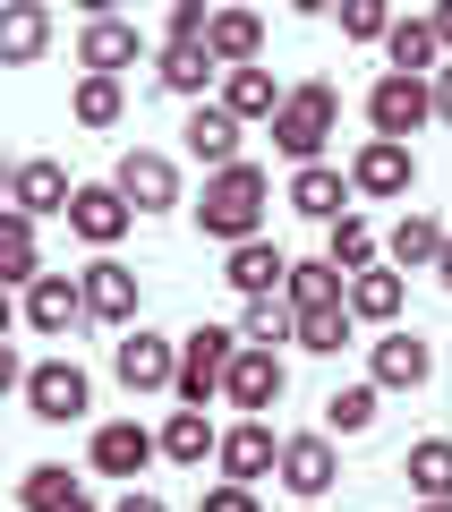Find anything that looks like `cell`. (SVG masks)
I'll use <instances>...</instances> for the list:
<instances>
[{"instance_id": "obj_32", "label": "cell", "mask_w": 452, "mask_h": 512, "mask_svg": "<svg viewBox=\"0 0 452 512\" xmlns=\"http://www.w3.org/2000/svg\"><path fill=\"white\" fill-rule=\"evenodd\" d=\"M18 504H26V512H94V495L77 487L60 461H35V470L18 478Z\"/></svg>"}, {"instance_id": "obj_41", "label": "cell", "mask_w": 452, "mask_h": 512, "mask_svg": "<svg viewBox=\"0 0 452 512\" xmlns=\"http://www.w3.org/2000/svg\"><path fill=\"white\" fill-rule=\"evenodd\" d=\"M111 512H171V504H163V495H145V487H128V495H120Z\"/></svg>"}, {"instance_id": "obj_13", "label": "cell", "mask_w": 452, "mask_h": 512, "mask_svg": "<svg viewBox=\"0 0 452 512\" xmlns=\"http://www.w3.org/2000/svg\"><path fill=\"white\" fill-rule=\"evenodd\" d=\"M435 376V350L418 342V333H384V342H367V384H376V393H418V384Z\"/></svg>"}, {"instance_id": "obj_14", "label": "cell", "mask_w": 452, "mask_h": 512, "mask_svg": "<svg viewBox=\"0 0 452 512\" xmlns=\"http://www.w3.org/2000/svg\"><path fill=\"white\" fill-rule=\"evenodd\" d=\"M128 222H137V205H128L111 180H86V188H77V205H69V231L86 239V248H103V256L128 239Z\"/></svg>"}, {"instance_id": "obj_18", "label": "cell", "mask_w": 452, "mask_h": 512, "mask_svg": "<svg viewBox=\"0 0 452 512\" xmlns=\"http://www.w3.org/2000/svg\"><path fill=\"white\" fill-rule=\"evenodd\" d=\"M9 205H18V214H60V222H69V205H77V180L52 163V154H26V163L9 171Z\"/></svg>"}, {"instance_id": "obj_43", "label": "cell", "mask_w": 452, "mask_h": 512, "mask_svg": "<svg viewBox=\"0 0 452 512\" xmlns=\"http://www.w3.org/2000/svg\"><path fill=\"white\" fill-rule=\"evenodd\" d=\"M435 43H444V60H452V0L435 9Z\"/></svg>"}, {"instance_id": "obj_35", "label": "cell", "mask_w": 452, "mask_h": 512, "mask_svg": "<svg viewBox=\"0 0 452 512\" xmlns=\"http://www.w3.org/2000/svg\"><path fill=\"white\" fill-rule=\"evenodd\" d=\"M350 342H359V316H350V299H342V308H308V316H299V350H316V359H342Z\"/></svg>"}, {"instance_id": "obj_19", "label": "cell", "mask_w": 452, "mask_h": 512, "mask_svg": "<svg viewBox=\"0 0 452 512\" xmlns=\"http://www.w3.org/2000/svg\"><path fill=\"white\" fill-rule=\"evenodd\" d=\"M290 265H299V256H282L273 239H248V248H231L222 282H231L239 299H282V291H290Z\"/></svg>"}, {"instance_id": "obj_20", "label": "cell", "mask_w": 452, "mask_h": 512, "mask_svg": "<svg viewBox=\"0 0 452 512\" xmlns=\"http://www.w3.org/2000/svg\"><path fill=\"white\" fill-rule=\"evenodd\" d=\"M444 248H452V231H444L435 214H418V205H410V214L393 222V239H384V256H393V274H435V265H444Z\"/></svg>"}, {"instance_id": "obj_31", "label": "cell", "mask_w": 452, "mask_h": 512, "mask_svg": "<svg viewBox=\"0 0 452 512\" xmlns=\"http://www.w3.org/2000/svg\"><path fill=\"white\" fill-rule=\"evenodd\" d=\"M401 478H410L418 504H452V436H418L410 461H401Z\"/></svg>"}, {"instance_id": "obj_3", "label": "cell", "mask_w": 452, "mask_h": 512, "mask_svg": "<svg viewBox=\"0 0 452 512\" xmlns=\"http://www.w3.org/2000/svg\"><path fill=\"white\" fill-rule=\"evenodd\" d=\"M239 333L231 325H188L180 333V410H205L222 393V384H231V367H239Z\"/></svg>"}, {"instance_id": "obj_39", "label": "cell", "mask_w": 452, "mask_h": 512, "mask_svg": "<svg viewBox=\"0 0 452 512\" xmlns=\"http://www.w3.org/2000/svg\"><path fill=\"white\" fill-rule=\"evenodd\" d=\"M393 9H384V0H350V9H342V35L350 43H393Z\"/></svg>"}, {"instance_id": "obj_23", "label": "cell", "mask_w": 452, "mask_h": 512, "mask_svg": "<svg viewBox=\"0 0 452 512\" xmlns=\"http://www.w3.org/2000/svg\"><path fill=\"white\" fill-rule=\"evenodd\" d=\"M350 197H359V188H350V171H333V163H308V171H290V205H299L308 222H325V231L350 214Z\"/></svg>"}, {"instance_id": "obj_29", "label": "cell", "mask_w": 452, "mask_h": 512, "mask_svg": "<svg viewBox=\"0 0 452 512\" xmlns=\"http://www.w3.org/2000/svg\"><path fill=\"white\" fill-rule=\"evenodd\" d=\"M290 308H299V316H308V308H342V299H350V274H342V265H333V256H299V265H290Z\"/></svg>"}, {"instance_id": "obj_45", "label": "cell", "mask_w": 452, "mask_h": 512, "mask_svg": "<svg viewBox=\"0 0 452 512\" xmlns=\"http://www.w3.org/2000/svg\"><path fill=\"white\" fill-rule=\"evenodd\" d=\"M418 512H452V504H418Z\"/></svg>"}, {"instance_id": "obj_27", "label": "cell", "mask_w": 452, "mask_h": 512, "mask_svg": "<svg viewBox=\"0 0 452 512\" xmlns=\"http://www.w3.org/2000/svg\"><path fill=\"white\" fill-rule=\"evenodd\" d=\"M163 461H180V470L222 461V427L205 419V410H171V419H163Z\"/></svg>"}, {"instance_id": "obj_1", "label": "cell", "mask_w": 452, "mask_h": 512, "mask_svg": "<svg viewBox=\"0 0 452 512\" xmlns=\"http://www.w3.org/2000/svg\"><path fill=\"white\" fill-rule=\"evenodd\" d=\"M265 205H273V180H265L256 163H239V171H214V180H205V197L188 205V214H197L205 239H222V248H248V239L265 231Z\"/></svg>"}, {"instance_id": "obj_33", "label": "cell", "mask_w": 452, "mask_h": 512, "mask_svg": "<svg viewBox=\"0 0 452 512\" xmlns=\"http://www.w3.org/2000/svg\"><path fill=\"white\" fill-rule=\"evenodd\" d=\"M0 274L18 282V291H35V282H43V248H35V214H18V205H9V214H0Z\"/></svg>"}, {"instance_id": "obj_15", "label": "cell", "mask_w": 452, "mask_h": 512, "mask_svg": "<svg viewBox=\"0 0 452 512\" xmlns=\"http://www.w3.org/2000/svg\"><path fill=\"white\" fill-rule=\"evenodd\" d=\"M290 393V367H282V350H239V367H231V384H222V402L239 410V419H265L273 402Z\"/></svg>"}, {"instance_id": "obj_28", "label": "cell", "mask_w": 452, "mask_h": 512, "mask_svg": "<svg viewBox=\"0 0 452 512\" xmlns=\"http://www.w3.org/2000/svg\"><path fill=\"white\" fill-rule=\"evenodd\" d=\"M401 299H410V282H401L393 265H367V274L350 282V316H359V325H384V333H393V325H401Z\"/></svg>"}, {"instance_id": "obj_5", "label": "cell", "mask_w": 452, "mask_h": 512, "mask_svg": "<svg viewBox=\"0 0 452 512\" xmlns=\"http://www.w3.org/2000/svg\"><path fill=\"white\" fill-rule=\"evenodd\" d=\"M427 120H435V86H427V77H393V69H384L376 86H367V128H376V137L410 146Z\"/></svg>"}, {"instance_id": "obj_30", "label": "cell", "mask_w": 452, "mask_h": 512, "mask_svg": "<svg viewBox=\"0 0 452 512\" xmlns=\"http://www.w3.org/2000/svg\"><path fill=\"white\" fill-rule=\"evenodd\" d=\"M393 77H444V43H435V18H401L393 43H384Z\"/></svg>"}, {"instance_id": "obj_11", "label": "cell", "mask_w": 452, "mask_h": 512, "mask_svg": "<svg viewBox=\"0 0 452 512\" xmlns=\"http://www.w3.org/2000/svg\"><path fill=\"white\" fill-rule=\"evenodd\" d=\"M111 188H120L137 214H171V205H180V163H171V154H154V146H137V154H120Z\"/></svg>"}, {"instance_id": "obj_26", "label": "cell", "mask_w": 452, "mask_h": 512, "mask_svg": "<svg viewBox=\"0 0 452 512\" xmlns=\"http://www.w3.org/2000/svg\"><path fill=\"white\" fill-rule=\"evenodd\" d=\"M43 43H52V9L43 0H9L0 9V60L26 69V60H43Z\"/></svg>"}, {"instance_id": "obj_24", "label": "cell", "mask_w": 452, "mask_h": 512, "mask_svg": "<svg viewBox=\"0 0 452 512\" xmlns=\"http://www.w3.org/2000/svg\"><path fill=\"white\" fill-rule=\"evenodd\" d=\"M214 103L231 111L239 128H248V120H282L290 86H273V69H231V77H222V94H214Z\"/></svg>"}, {"instance_id": "obj_25", "label": "cell", "mask_w": 452, "mask_h": 512, "mask_svg": "<svg viewBox=\"0 0 452 512\" xmlns=\"http://www.w3.org/2000/svg\"><path fill=\"white\" fill-rule=\"evenodd\" d=\"M214 52L205 43H163V60H154V86L163 94H180V103H205V86H214Z\"/></svg>"}, {"instance_id": "obj_37", "label": "cell", "mask_w": 452, "mask_h": 512, "mask_svg": "<svg viewBox=\"0 0 452 512\" xmlns=\"http://www.w3.org/2000/svg\"><path fill=\"white\" fill-rule=\"evenodd\" d=\"M69 111H77V128H120V111H128V94H120V77H77V94H69Z\"/></svg>"}, {"instance_id": "obj_9", "label": "cell", "mask_w": 452, "mask_h": 512, "mask_svg": "<svg viewBox=\"0 0 452 512\" xmlns=\"http://www.w3.org/2000/svg\"><path fill=\"white\" fill-rule=\"evenodd\" d=\"M350 188H359V197H376V205L410 197V188H418V154L393 146V137H367V146L350 154Z\"/></svg>"}, {"instance_id": "obj_7", "label": "cell", "mask_w": 452, "mask_h": 512, "mask_svg": "<svg viewBox=\"0 0 452 512\" xmlns=\"http://www.w3.org/2000/svg\"><path fill=\"white\" fill-rule=\"evenodd\" d=\"M137 60H145V26L111 18V9H94V18L77 26V69L86 77H120V69H137Z\"/></svg>"}, {"instance_id": "obj_4", "label": "cell", "mask_w": 452, "mask_h": 512, "mask_svg": "<svg viewBox=\"0 0 452 512\" xmlns=\"http://www.w3.org/2000/svg\"><path fill=\"white\" fill-rule=\"evenodd\" d=\"M26 419H43V427H69V419H86L94 410V376L77 359H43V367H26Z\"/></svg>"}, {"instance_id": "obj_38", "label": "cell", "mask_w": 452, "mask_h": 512, "mask_svg": "<svg viewBox=\"0 0 452 512\" xmlns=\"http://www.w3.org/2000/svg\"><path fill=\"white\" fill-rule=\"evenodd\" d=\"M325 256H333V265H342L350 282H359L367 265H376V231H367L359 214H342V222H333V231H325Z\"/></svg>"}, {"instance_id": "obj_12", "label": "cell", "mask_w": 452, "mask_h": 512, "mask_svg": "<svg viewBox=\"0 0 452 512\" xmlns=\"http://www.w3.org/2000/svg\"><path fill=\"white\" fill-rule=\"evenodd\" d=\"M154 461H163V436H154V427H137V419L94 427V478H128V487H137Z\"/></svg>"}, {"instance_id": "obj_8", "label": "cell", "mask_w": 452, "mask_h": 512, "mask_svg": "<svg viewBox=\"0 0 452 512\" xmlns=\"http://www.w3.org/2000/svg\"><path fill=\"white\" fill-rule=\"evenodd\" d=\"M222 487H256V478H282V436H273L265 419H239L222 427Z\"/></svg>"}, {"instance_id": "obj_22", "label": "cell", "mask_w": 452, "mask_h": 512, "mask_svg": "<svg viewBox=\"0 0 452 512\" xmlns=\"http://www.w3.org/2000/svg\"><path fill=\"white\" fill-rule=\"evenodd\" d=\"M180 137H188V154L205 163V180H214V171H239V120H231L222 103H197Z\"/></svg>"}, {"instance_id": "obj_6", "label": "cell", "mask_w": 452, "mask_h": 512, "mask_svg": "<svg viewBox=\"0 0 452 512\" xmlns=\"http://www.w3.org/2000/svg\"><path fill=\"white\" fill-rule=\"evenodd\" d=\"M111 376H120L128 393H180V342H163L154 325L120 333V342H111Z\"/></svg>"}, {"instance_id": "obj_34", "label": "cell", "mask_w": 452, "mask_h": 512, "mask_svg": "<svg viewBox=\"0 0 452 512\" xmlns=\"http://www.w3.org/2000/svg\"><path fill=\"white\" fill-rule=\"evenodd\" d=\"M239 342H248V350L299 342V308H290V299H248V308H239Z\"/></svg>"}, {"instance_id": "obj_2", "label": "cell", "mask_w": 452, "mask_h": 512, "mask_svg": "<svg viewBox=\"0 0 452 512\" xmlns=\"http://www.w3.org/2000/svg\"><path fill=\"white\" fill-rule=\"evenodd\" d=\"M333 128H342V94H333L325 77H308V86H290L282 120H273V146L308 171V163H325V137H333Z\"/></svg>"}, {"instance_id": "obj_44", "label": "cell", "mask_w": 452, "mask_h": 512, "mask_svg": "<svg viewBox=\"0 0 452 512\" xmlns=\"http://www.w3.org/2000/svg\"><path fill=\"white\" fill-rule=\"evenodd\" d=\"M435 282H444V291H452V248H444V265H435Z\"/></svg>"}, {"instance_id": "obj_42", "label": "cell", "mask_w": 452, "mask_h": 512, "mask_svg": "<svg viewBox=\"0 0 452 512\" xmlns=\"http://www.w3.org/2000/svg\"><path fill=\"white\" fill-rule=\"evenodd\" d=\"M435 120H452V60H444V77H435Z\"/></svg>"}, {"instance_id": "obj_17", "label": "cell", "mask_w": 452, "mask_h": 512, "mask_svg": "<svg viewBox=\"0 0 452 512\" xmlns=\"http://www.w3.org/2000/svg\"><path fill=\"white\" fill-rule=\"evenodd\" d=\"M77 282H86V316H94V325L137 333V274H128L120 256H94V265H86Z\"/></svg>"}, {"instance_id": "obj_10", "label": "cell", "mask_w": 452, "mask_h": 512, "mask_svg": "<svg viewBox=\"0 0 452 512\" xmlns=\"http://www.w3.org/2000/svg\"><path fill=\"white\" fill-rule=\"evenodd\" d=\"M282 487L299 495V512H316V495L342 487V453H333V436H282Z\"/></svg>"}, {"instance_id": "obj_16", "label": "cell", "mask_w": 452, "mask_h": 512, "mask_svg": "<svg viewBox=\"0 0 452 512\" xmlns=\"http://www.w3.org/2000/svg\"><path fill=\"white\" fill-rule=\"evenodd\" d=\"M18 308H26V333H43V342H60L69 325H94V316H86V282H77V274H43Z\"/></svg>"}, {"instance_id": "obj_36", "label": "cell", "mask_w": 452, "mask_h": 512, "mask_svg": "<svg viewBox=\"0 0 452 512\" xmlns=\"http://www.w3.org/2000/svg\"><path fill=\"white\" fill-rule=\"evenodd\" d=\"M376 384H333L325 393V436H367V427H376Z\"/></svg>"}, {"instance_id": "obj_40", "label": "cell", "mask_w": 452, "mask_h": 512, "mask_svg": "<svg viewBox=\"0 0 452 512\" xmlns=\"http://www.w3.org/2000/svg\"><path fill=\"white\" fill-rule=\"evenodd\" d=\"M197 512H265V504H256V487H205Z\"/></svg>"}, {"instance_id": "obj_21", "label": "cell", "mask_w": 452, "mask_h": 512, "mask_svg": "<svg viewBox=\"0 0 452 512\" xmlns=\"http://www.w3.org/2000/svg\"><path fill=\"white\" fill-rule=\"evenodd\" d=\"M205 52H214V69L231 77V69H265V18L256 9H214V35H205Z\"/></svg>"}]
</instances>
